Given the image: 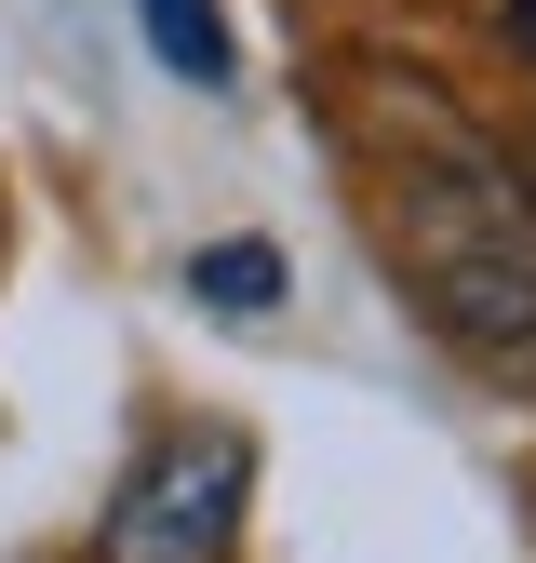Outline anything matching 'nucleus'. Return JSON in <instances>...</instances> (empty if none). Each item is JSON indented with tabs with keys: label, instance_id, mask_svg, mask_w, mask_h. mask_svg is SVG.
Wrapping results in <instances>:
<instances>
[{
	"label": "nucleus",
	"instance_id": "f257e3e1",
	"mask_svg": "<svg viewBox=\"0 0 536 563\" xmlns=\"http://www.w3.org/2000/svg\"><path fill=\"white\" fill-rule=\"evenodd\" d=\"M362 229L389 242L402 296L456 349H536V175L496 162L483 121H456L429 81H376V162Z\"/></svg>",
	"mask_w": 536,
	"mask_h": 563
},
{
	"label": "nucleus",
	"instance_id": "f03ea898",
	"mask_svg": "<svg viewBox=\"0 0 536 563\" xmlns=\"http://www.w3.org/2000/svg\"><path fill=\"white\" fill-rule=\"evenodd\" d=\"M255 497V443L242 430H161L121 470V497L94 523V563H228Z\"/></svg>",
	"mask_w": 536,
	"mask_h": 563
},
{
	"label": "nucleus",
	"instance_id": "7ed1b4c3",
	"mask_svg": "<svg viewBox=\"0 0 536 563\" xmlns=\"http://www.w3.org/2000/svg\"><path fill=\"white\" fill-rule=\"evenodd\" d=\"M282 296H295L282 242H201L188 255V309H215V322H268Z\"/></svg>",
	"mask_w": 536,
	"mask_h": 563
},
{
	"label": "nucleus",
	"instance_id": "20e7f679",
	"mask_svg": "<svg viewBox=\"0 0 536 563\" xmlns=\"http://www.w3.org/2000/svg\"><path fill=\"white\" fill-rule=\"evenodd\" d=\"M134 27H148V54L175 67L188 95H228V14H215V0H134Z\"/></svg>",
	"mask_w": 536,
	"mask_h": 563
},
{
	"label": "nucleus",
	"instance_id": "39448f33",
	"mask_svg": "<svg viewBox=\"0 0 536 563\" xmlns=\"http://www.w3.org/2000/svg\"><path fill=\"white\" fill-rule=\"evenodd\" d=\"M510 54H523V67H536V0H510Z\"/></svg>",
	"mask_w": 536,
	"mask_h": 563
}]
</instances>
